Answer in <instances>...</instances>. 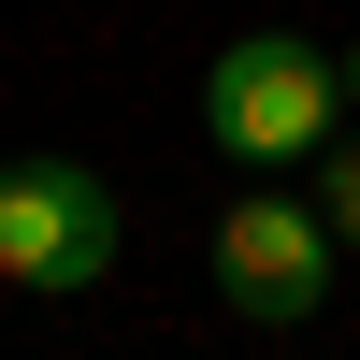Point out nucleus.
I'll use <instances>...</instances> for the list:
<instances>
[{"label":"nucleus","instance_id":"obj_1","mask_svg":"<svg viewBox=\"0 0 360 360\" xmlns=\"http://www.w3.org/2000/svg\"><path fill=\"white\" fill-rule=\"evenodd\" d=\"M332 130H346L332 44H303V29H245V44L202 58V144H217L231 173H317Z\"/></svg>","mask_w":360,"mask_h":360},{"label":"nucleus","instance_id":"obj_2","mask_svg":"<svg viewBox=\"0 0 360 360\" xmlns=\"http://www.w3.org/2000/svg\"><path fill=\"white\" fill-rule=\"evenodd\" d=\"M346 245L317 202H288V173H245V202L217 217V303L245 317V332H303L317 303H332Z\"/></svg>","mask_w":360,"mask_h":360},{"label":"nucleus","instance_id":"obj_3","mask_svg":"<svg viewBox=\"0 0 360 360\" xmlns=\"http://www.w3.org/2000/svg\"><path fill=\"white\" fill-rule=\"evenodd\" d=\"M115 188L86 159H0V288H44V303H72V288L115 274Z\"/></svg>","mask_w":360,"mask_h":360},{"label":"nucleus","instance_id":"obj_4","mask_svg":"<svg viewBox=\"0 0 360 360\" xmlns=\"http://www.w3.org/2000/svg\"><path fill=\"white\" fill-rule=\"evenodd\" d=\"M317 217H332V245L360 259V130H332V144H317Z\"/></svg>","mask_w":360,"mask_h":360},{"label":"nucleus","instance_id":"obj_5","mask_svg":"<svg viewBox=\"0 0 360 360\" xmlns=\"http://www.w3.org/2000/svg\"><path fill=\"white\" fill-rule=\"evenodd\" d=\"M332 86H346V115H360V44H332Z\"/></svg>","mask_w":360,"mask_h":360}]
</instances>
